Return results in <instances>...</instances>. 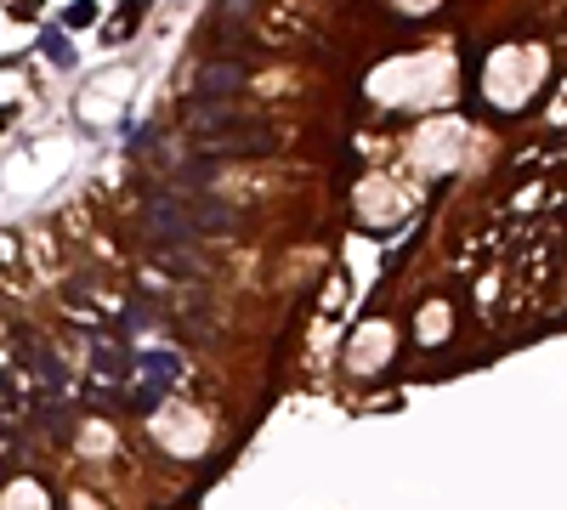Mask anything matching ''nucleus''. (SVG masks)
Returning <instances> with one entry per match:
<instances>
[{
    "label": "nucleus",
    "instance_id": "1",
    "mask_svg": "<svg viewBox=\"0 0 567 510\" xmlns=\"http://www.w3.org/2000/svg\"><path fill=\"white\" fill-rule=\"evenodd\" d=\"M148 233L165 244V250H188V244H198V227H193V215L188 205H182L176 193H153L148 198Z\"/></svg>",
    "mask_w": 567,
    "mask_h": 510
},
{
    "label": "nucleus",
    "instance_id": "2",
    "mask_svg": "<svg viewBox=\"0 0 567 510\" xmlns=\"http://www.w3.org/2000/svg\"><path fill=\"white\" fill-rule=\"evenodd\" d=\"M210 148H216V159L222 153H267L272 148V131L267 125H244V119H222L216 131H210Z\"/></svg>",
    "mask_w": 567,
    "mask_h": 510
},
{
    "label": "nucleus",
    "instance_id": "3",
    "mask_svg": "<svg viewBox=\"0 0 567 510\" xmlns=\"http://www.w3.org/2000/svg\"><path fill=\"white\" fill-rule=\"evenodd\" d=\"M239 85H244V63H233V57H216V63H205V74H198L205 97H233Z\"/></svg>",
    "mask_w": 567,
    "mask_h": 510
},
{
    "label": "nucleus",
    "instance_id": "4",
    "mask_svg": "<svg viewBox=\"0 0 567 510\" xmlns=\"http://www.w3.org/2000/svg\"><path fill=\"white\" fill-rule=\"evenodd\" d=\"M136 375H142V385L171 392V385L182 380V358H176V352H142V358H136Z\"/></svg>",
    "mask_w": 567,
    "mask_h": 510
},
{
    "label": "nucleus",
    "instance_id": "5",
    "mask_svg": "<svg viewBox=\"0 0 567 510\" xmlns=\"http://www.w3.org/2000/svg\"><path fill=\"white\" fill-rule=\"evenodd\" d=\"M188 215H193V227H198V239L205 233H227V227L239 222L233 210L222 205V198H210V193H198V198H188Z\"/></svg>",
    "mask_w": 567,
    "mask_h": 510
},
{
    "label": "nucleus",
    "instance_id": "6",
    "mask_svg": "<svg viewBox=\"0 0 567 510\" xmlns=\"http://www.w3.org/2000/svg\"><path fill=\"white\" fill-rule=\"evenodd\" d=\"M40 52L52 57L57 69H74V63H80V57H74V40L63 35V28H45V35H40Z\"/></svg>",
    "mask_w": 567,
    "mask_h": 510
},
{
    "label": "nucleus",
    "instance_id": "7",
    "mask_svg": "<svg viewBox=\"0 0 567 510\" xmlns=\"http://www.w3.org/2000/svg\"><path fill=\"white\" fill-rule=\"evenodd\" d=\"M97 368H102V380H131V363L109 346H97Z\"/></svg>",
    "mask_w": 567,
    "mask_h": 510
},
{
    "label": "nucleus",
    "instance_id": "8",
    "mask_svg": "<svg viewBox=\"0 0 567 510\" xmlns=\"http://www.w3.org/2000/svg\"><path fill=\"white\" fill-rule=\"evenodd\" d=\"M91 23H97V0H74L63 12V28H91Z\"/></svg>",
    "mask_w": 567,
    "mask_h": 510
},
{
    "label": "nucleus",
    "instance_id": "9",
    "mask_svg": "<svg viewBox=\"0 0 567 510\" xmlns=\"http://www.w3.org/2000/svg\"><path fill=\"white\" fill-rule=\"evenodd\" d=\"M142 6H148V0H126V12H131V18H136V12H142ZM102 35H109V45H114V40H126L131 28H126V23H119V28L109 23V28H102Z\"/></svg>",
    "mask_w": 567,
    "mask_h": 510
},
{
    "label": "nucleus",
    "instance_id": "10",
    "mask_svg": "<svg viewBox=\"0 0 567 510\" xmlns=\"http://www.w3.org/2000/svg\"><path fill=\"white\" fill-rule=\"evenodd\" d=\"M239 6H244V0H216V12H222V18H239Z\"/></svg>",
    "mask_w": 567,
    "mask_h": 510
},
{
    "label": "nucleus",
    "instance_id": "11",
    "mask_svg": "<svg viewBox=\"0 0 567 510\" xmlns=\"http://www.w3.org/2000/svg\"><path fill=\"white\" fill-rule=\"evenodd\" d=\"M0 131H6V114H0Z\"/></svg>",
    "mask_w": 567,
    "mask_h": 510
}]
</instances>
